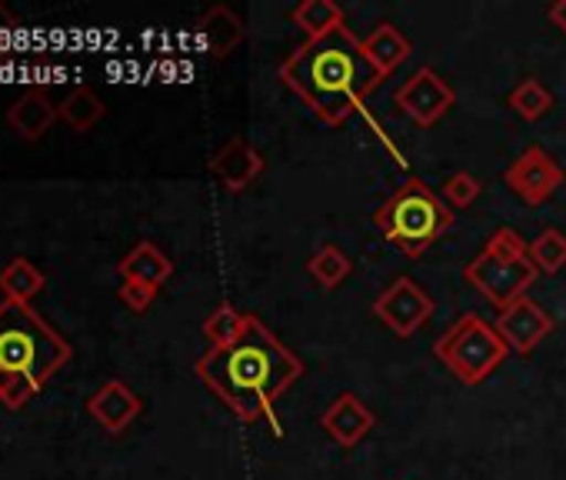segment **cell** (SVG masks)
Wrapping results in <instances>:
<instances>
[{
    "label": "cell",
    "mask_w": 566,
    "mask_h": 480,
    "mask_svg": "<svg viewBox=\"0 0 566 480\" xmlns=\"http://www.w3.org/2000/svg\"><path fill=\"white\" fill-rule=\"evenodd\" d=\"M433 354H437V361H440L460 384L476 387V384H483V380L503 364V357H506L510 351H506V344L500 341V334H496L493 324H486L480 314L467 311V314L457 317V324H450V327L437 337Z\"/></svg>",
    "instance_id": "6"
},
{
    "label": "cell",
    "mask_w": 566,
    "mask_h": 480,
    "mask_svg": "<svg viewBox=\"0 0 566 480\" xmlns=\"http://www.w3.org/2000/svg\"><path fill=\"white\" fill-rule=\"evenodd\" d=\"M200 31H203V38H207L213 58H227V54L240 44V38H243V28H240L237 14H233L230 8H210V11L200 18Z\"/></svg>",
    "instance_id": "18"
},
{
    "label": "cell",
    "mask_w": 566,
    "mask_h": 480,
    "mask_svg": "<svg viewBox=\"0 0 566 480\" xmlns=\"http://www.w3.org/2000/svg\"><path fill=\"white\" fill-rule=\"evenodd\" d=\"M503 184L530 207L546 204L563 184H566V170L556 164V157L543 147H526L506 170H503Z\"/></svg>",
    "instance_id": "8"
},
{
    "label": "cell",
    "mask_w": 566,
    "mask_h": 480,
    "mask_svg": "<svg viewBox=\"0 0 566 480\" xmlns=\"http://www.w3.org/2000/svg\"><path fill=\"white\" fill-rule=\"evenodd\" d=\"M120 274H124V281H140V284L160 291V284L170 281L174 264H170V258L160 248L150 244V240H140V244L120 261Z\"/></svg>",
    "instance_id": "16"
},
{
    "label": "cell",
    "mask_w": 566,
    "mask_h": 480,
    "mask_svg": "<svg viewBox=\"0 0 566 480\" xmlns=\"http://www.w3.org/2000/svg\"><path fill=\"white\" fill-rule=\"evenodd\" d=\"M546 18H549V24L566 38V0H556V4H549V8H546Z\"/></svg>",
    "instance_id": "27"
},
{
    "label": "cell",
    "mask_w": 566,
    "mask_h": 480,
    "mask_svg": "<svg viewBox=\"0 0 566 480\" xmlns=\"http://www.w3.org/2000/svg\"><path fill=\"white\" fill-rule=\"evenodd\" d=\"M360 51H364L367 64H370L380 77H390V74L413 54V44H410L390 21H384V24H377V28L360 41Z\"/></svg>",
    "instance_id": "14"
},
{
    "label": "cell",
    "mask_w": 566,
    "mask_h": 480,
    "mask_svg": "<svg viewBox=\"0 0 566 480\" xmlns=\"http://www.w3.org/2000/svg\"><path fill=\"white\" fill-rule=\"evenodd\" d=\"M493 327H496L500 341L506 344V351L530 354L533 347H539L553 334V317L533 298H520L513 307L500 311Z\"/></svg>",
    "instance_id": "10"
},
{
    "label": "cell",
    "mask_w": 566,
    "mask_h": 480,
    "mask_svg": "<svg viewBox=\"0 0 566 480\" xmlns=\"http://www.w3.org/2000/svg\"><path fill=\"white\" fill-rule=\"evenodd\" d=\"M71 361V344L44 324L31 304H0V380L28 377L44 390V384Z\"/></svg>",
    "instance_id": "3"
},
{
    "label": "cell",
    "mask_w": 566,
    "mask_h": 480,
    "mask_svg": "<svg viewBox=\"0 0 566 480\" xmlns=\"http://www.w3.org/2000/svg\"><path fill=\"white\" fill-rule=\"evenodd\" d=\"M394 104L417 124V127H433L437 121H443L450 114V107L457 104L453 87L433 71V67H420L413 71L394 94Z\"/></svg>",
    "instance_id": "9"
},
{
    "label": "cell",
    "mask_w": 566,
    "mask_h": 480,
    "mask_svg": "<svg viewBox=\"0 0 566 480\" xmlns=\"http://www.w3.org/2000/svg\"><path fill=\"white\" fill-rule=\"evenodd\" d=\"M321 427H324L340 447H357V444L377 427V414H374L357 394H340V397H334V404L324 410Z\"/></svg>",
    "instance_id": "11"
},
{
    "label": "cell",
    "mask_w": 566,
    "mask_h": 480,
    "mask_svg": "<svg viewBox=\"0 0 566 480\" xmlns=\"http://www.w3.org/2000/svg\"><path fill=\"white\" fill-rule=\"evenodd\" d=\"M280 77L314 107L324 124H344L384 81L367 64L350 28L307 41L291 61H283Z\"/></svg>",
    "instance_id": "2"
},
{
    "label": "cell",
    "mask_w": 566,
    "mask_h": 480,
    "mask_svg": "<svg viewBox=\"0 0 566 480\" xmlns=\"http://www.w3.org/2000/svg\"><path fill=\"white\" fill-rule=\"evenodd\" d=\"M536 268L530 261V240H523L513 227H496L483 251L463 268V278L473 291H480L496 311L513 307L526 298V288L536 281Z\"/></svg>",
    "instance_id": "5"
},
{
    "label": "cell",
    "mask_w": 566,
    "mask_h": 480,
    "mask_svg": "<svg viewBox=\"0 0 566 480\" xmlns=\"http://www.w3.org/2000/svg\"><path fill=\"white\" fill-rule=\"evenodd\" d=\"M304 361L294 357L280 337L256 317L247 314V331L230 347H210L197 361V377L243 420L270 417L276 427L273 404L294 380H301ZM280 434V427H276Z\"/></svg>",
    "instance_id": "1"
},
{
    "label": "cell",
    "mask_w": 566,
    "mask_h": 480,
    "mask_svg": "<svg viewBox=\"0 0 566 480\" xmlns=\"http://www.w3.org/2000/svg\"><path fill=\"white\" fill-rule=\"evenodd\" d=\"M506 101H510V107H513L523 121H530V124H536L539 117H546L549 107H553L549 87H546L543 81H536V77H523V81L510 91Z\"/></svg>",
    "instance_id": "20"
},
{
    "label": "cell",
    "mask_w": 566,
    "mask_h": 480,
    "mask_svg": "<svg viewBox=\"0 0 566 480\" xmlns=\"http://www.w3.org/2000/svg\"><path fill=\"white\" fill-rule=\"evenodd\" d=\"M213 177L227 187V190H243L253 184V177L263 170V157L240 137H233L230 144L220 147V154L210 164Z\"/></svg>",
    "instance_id": "13"
},
{
    "label": "cell",
    "mask_w": 566,
    "mask_h": 480,
    "mask_svg": "<svg viewBox=\"0 0 566 480\" xmlns=\"http://www.w3.org/2000/svg\"><path fill=\"white\" fill-rule=\"evenodd\" d=\"M154 298H157V288H147V284H140V281H124L120 284V301L130 307V311H147L150 304H154Z\"/></svg>",
    "instance_id": "26"
},
{
    "label": "cell",
    "mask_w": 566,
    "mask_h": 480,
    "mask_svg": "<svg viewBox=\"0 0 566 480\" xmlns=\"http://www.w3.org/2000/svg\"><path fill=\"white\" fill-rule=\"evenodd\" d=\"M11 28H18V21H14V14L0 4V31H11Z\"/></svg>",
    "instance_id": "28"
},
{
    "label": "cell",
    "mask_w": 566,
    "mask_h": 480,
    "mask_svg": "<svg viewBox=\"0 0 566 480\" xmlns=\"http://www.w3.org/2000/svg\"><path fill=\"white\" fill-rule=\"evenodd\" d=\"M57 117H61V107H54V101H51L44 91H38V87H31L28 94H21V97L11 104V111H8V124H11L24 140L44 137Z\"/></svg>",
    "instance_id": "15"
},
{
    "label": "cell",
    "mask_w": 566,
    "mask_h": 480,
    "mask_svg": "<svg viewBox=\"0 0 566 480\" xmlns=\"http://www.w3.org/2000/svg\"><path fill=\"white\" fill-rule=\"evenodd\" d=\"M247 331V314H240L233 304H220L207 321H203V337L210 341V347H230L233 341H240Z\"/></svg>",
    "instance_id": "24"
},
{
    "label": "cell",
    "mask_w": 566,
    "mask_h": 480,
    "mask_svg": "<svg viewBox=\"0 0 566 480\" xmlns=\"http://www.w3.org/2000/svg\"><path fill=\"white\" fill-rule=\"evenodd\" d=\"M480 194H483V184H480L473 174H467V170L450 174V177L443 180V187H440V197H443V204H447L450 210H467V207H473Z\"/></svg>",
    "instance_id": "25"
},
{
    "label": "cell",
    "mask_w": 566,
    "mask_h": 480,
    "mask_svg": "<svg viewBox=\"0 0 566 480\" xmlns=\"http://www.w3.org/2000/svg\"><path fill=\"white\" fill-rule=\"evenodd\" d=\"M44 271L34 268L28 258H18L4 268L0 274V291L8 294V301H18V304H31L41 291H44Z\"/></svg>",
    "instance_id": "19"
},
{
    "label": "cell",
    "mask_w": 566,
    "mask_h": 480,
    "mask_svg": "<svg viewBox=\"0 0 566 480\" xmlns=\"http://www.w3.org/2000/svg\"><path fill=\"white\" fill-rule=\"evenodd\" d=\"M374 227L384 233L390 248L403 251L407 258H420L453 227V210L423 180L407 177L403 187H397L377 207Z\"/></svg>",
    "instance_id": "4"
},
{
    "label": "cell",
    "mask_w": 566,
    "mask_h": 480,
    "mask_svg": "<svg viewBox=\"0 0 566 480\" xmlns=\"http://www.w3.org/2000/svg\"><path fill=\"white\" fill-rule=\"evenodd\" d=\"M370 311L397 337H413L433 317V298L413 278L403 274L377 294Z\"/></svg>",
    "instance_id": "7"
},
{
    "label": "cell",
    "mask_w": 566,
    "mask_h": 480,
    "mask_svg": "<svg viewBox=\"0 0 566 480\" xmlns=\"http://www.w3.org/2000/svg\"><path fill=\"white\" fill-rule=\"evenodd\" d=\"M87 410H91V417H94L104 430L120 434V430H127V427L137 420V414H140V397H137L124 380H107V384L87 400Z\"/></svg>",
    "instance_id": "12"
},
{
    "label": "cell",
    "mask_w": 566,
    "mask_h": 480,
    "mask_svg": "<svg viewBox=\"0 0 566 480\" xmlns=\"http://www.w3.org/2000/svg\"><path fill=\"white\" fill-rule=\"evenodd\" d=\"M530 261L539 274H559L566 268V233L556 227H546L530 240Z\"/></svg>",
    "instance_id": "21"
},
{
    "label": "cell",
    "mask_w": 566,
    "mask_h": 480,
    "mask_svg": "<svg viewBox=\"0 0 566 480\" xmlns=\"http://www.w3.org/2000/svg\"><path fill=\"white\" fill-rule=\"evenodd\" d=\"M307 271H311V278H314L324 291H334V288H340V284L350 278L354 261H350L340 248L327 244V248H321V251L307 261Z\"/></svg>",
    "instance_id": "22"
},
{
    "label": "cell",
    "mask_w": 566,
    "mask_h": 480,
    "mask_svg": "<svg viewBox=\"0 0 566 480\" xmlns=\"http://www.w3.org/2000/svg\"><path fill=\"white\" fill-rule=\"evenodd\" d=\"M291 21L301 31H307L311 41H317V38H327L344 28V8L334 4V0H304L301 8L291 11Z\"/></svg>",
    "instance_id": "17"
},
{
    "label": "cell",
    "mask_w": 566,
    "mask_h": 480,
    "mask_svg": "<svg viewBox=\"0 0 566 480\" xmlns=\"http://www.w3.org/2000/svg\"><path fill=\"white\" fill-rule=\"evenodd\" d=\"M104 114H107L104 101H101L94 91H87V87H77V91L61 104V121H64L67 127H74L77 134L91 131Z\"/></svg>",
    "instance_id": "23"
}]
</instances>
